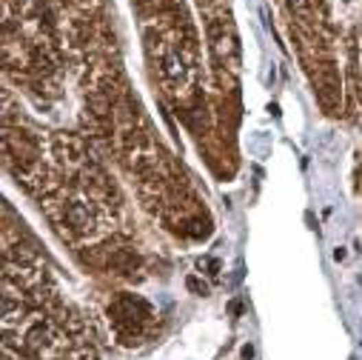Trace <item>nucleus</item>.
<instances>
[{"label": "nucleus", "instance_id": "nucleus-2", "mask_svg": "<svg viewBox=\"0 0 362 360\" xmlns=\"http://www.w3.org/2000/svg\"><path fill=\"white\" fill-rule=\"evenodd\" d=\"M188 289H194V292H200V295L208 292V289H205V283H200V280H194V277H188Z\"/></svg>", "mask_w": 362, "mask_h": 360}, {"label": "nucleus", "instance_id": "nucleus-1", "mask_svg": "<svg viewBox=\"0 0 362 360\" xmlns=\"http://www.w3.org/2000/svg\"><path fill=\"white\" fill-rule=\"evenodd\" d=\"M66 220L74 226V229H80V232H86L89 226H91V212L86 209L83 203H71L69 209H66Z\"/></svg>", "mask_w": 362, "mask_h": 360}]
</instances>
